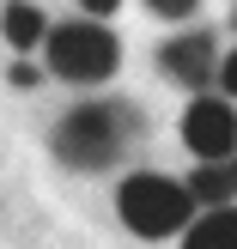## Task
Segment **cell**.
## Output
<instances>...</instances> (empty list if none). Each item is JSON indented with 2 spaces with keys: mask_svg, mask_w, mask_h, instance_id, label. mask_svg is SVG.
I'll use <instances>...</instances> for the list:
<instances>
[{
  "mask_svg": "<svg viewBox=\"0 0 237 249\" xmlns=\"http://www.w3.org/2000/svg\"><path fill=\"white\" fill-rule=\"evenodd\" d=\"M146 134V116L122 97H97V104H73L55 128V158L67 170H109L122 164L134 140Z\"/></svg>",
  "mask_w": 237,
  "mask_h": 249,
  "instance_id": "1",
  "label": "cell"
},
{
  "mask_svg": "<svg viewBox=\"0 0 237 249\" xmlns=\"http://www.w3.org/2000/svg\"><path fill=\"white\" fill-rule=\"evenodd\" d=\"M43 61H49V73L67 79V85H104L109 73L122 67V43H116V31H109L104 18H85L79 12V18L43 31Z\"/></svg>",
  "mask_w": 237,
  "mask_h": 249,
  "instance_id": "2",
  "label": "cell"
},
{
  "mask_svg": "<svg viewBox=\"0 0 237 249\" xmlns=\"http://www.w3.org/2000/svg\"><path fill=\"white\" fill-rule=\"evenodd\" d=\"M116 219L134 231V237H177L195 219V195L182 189L177 177H158V170H134L116 189Z\"/></svg>",
  "mask_w": 237,
  "mask_h": 249,
  "instance_id": "3",
  "label": "cell"
},
{
  "mask_svg": "<svg viewBox=\"0 0 237 249\" xmlns=\"http://www.w3.org/2000/svg\"><path fill=\"white\" fill-rule=\"evenodd\" d=\"M182 146L195 158H231L237 152V109L225 91H195V104L182 109Z\"/></svg>",
  "mask_w": 237,
  "mask_h": 249,
  "instance_id": "4",
  "label": "cell"
},
{
  "mask_svg": "<svg viewBox=\"0 0 237 249\" xmlns=\"http://www.w3.org/2000/svg\"><path fill=\"white\" fill-rule=\"evenodd\" d=\"M158 61H164V73H170L177 85L207 91L213 73H219V43H213L207 31H182V36H170V43L158 49Z\"/></svg>",
  "mask_w": 237,
  "mask_h": 249,
  "instance_id": "5",
  "label": "cell"
},
{
  "mask_svg": "<svg viewBox=\"0 0 237 249\" xmlns=\"http://www.w3.org/2000/svg\"><path fill=\"white\" fill-rule=\"evenodd\" d=\"M182 189L195 195V207H225V201H237V152L231 158H201V164L182 177Z\"/></svg>",
  "mask_w": 237,
  "mask_h": 249,
  "instance_id": "6",
  "label": "cell"
},
{
  "mask_svg": "<svg viewBox=\"0 0 237 249\" xmlns=\"http://www.w3.org/2000/svg\"><path fill=\"white\" fill-rule=\"evenodd\" d=\"M182 249H237V207H207L195 225H182Z\"/></svg>",
  "mask_w": 237,
  "mask_h": 249,
  "instance_id": "7",
  "label": "cell"
},
{
  "mask_svg": "<svg viewBox=\"0 0 237 249\" xmlns=\"http://www.w3.org/2000/svg\"><path fill=\"white\" fill-rule=\"evenodd\" d=\"M43 31H49V18L31 6V0H12V6L0 12V36H6L12 49H36V43H43Z\"/></svg>",
  "mask_w": 237,
  "mask_h": 249,
  "instance_id": "8",
  "label": "cell"
},
{
  "mask_svg": "<svg viewBox=\"0 0 237 249\" xmlns=\"http://www.w3.org/2000/svg\"><path fill=\"white\" fill-rule=\"evenodd\" d=\"M146 6H152L158 18H170V24H182V18H189L195 6H201V0H146Z\"/></svg>",
  "mask_w": 237,
  "mask_h": 249,
  "instance_id": "9",
  "label": "cell"
},
{
  "mask_svg": "<svg viewBox=\"0 0 237 249\" xmlns=\"http://www.w3.org/2000/svg\"><path fill=\"white\" fill-rule=\"evenodd\" d=\"M213 85H219L225 97H237V49H231V55H219V73H213Z\"/></svg>",
  "mask_w": 237,
  "mask_h": 249,
  "instance_id": "10",
  "label": "cell"
},
{
  "mask_svg": "<svg viewBox=\"0 0 237 249\" xmlns=\"http://www.w3.org/2000/svg\"><path fill=\"white\" fill-rule=\"evenodd\" d=\"M12 85H18V91H31V85H43V67H31V61H18V67H12Z\"/></svg>",
  "mask_w": 237,
  "mask_h": 249,
  "instance_id": "11",
  "label": "cell"
},
{
  "mask_svg": "<svg viewBox=\"0 0 237 249\" xmlns=\"http://www.w3.org/2000/svg\"><path fill=\"white\" fill-rule=\"evenodd\" d=\"M116 6H122V0H79V12H85V18H109Z\"/></svg>",
  "mask_w": 237,
  "mask_h": 249,
  "instance_id": "12",
  "label": "cell"
}]
</instances>
